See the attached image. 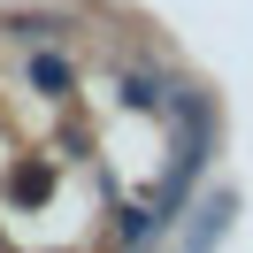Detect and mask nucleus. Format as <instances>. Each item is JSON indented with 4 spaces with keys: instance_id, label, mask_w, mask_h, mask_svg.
<instances>
[{
    "instance_id": "obj_1",
    "label": "nucleus",
    "mask_w": 253,
    "mask_h": 253,
    "mask_svg": "<svg viewBox=\"0 0 253 253\" xmlns=\"http://www.w3.org/2000/svg\"><path fill=\"white\" fill-rule=\"evenodd\" d=\"M230 215H238V200H230V192H215V200L200 207V230L184 238V253H215V238L230 230Z\"/></svg>"
},
{
    "instance_id": "obj_6",
    "label": "nucleus",
    "mask_w": 253,
    "mask_h": 253,
    "mask_svg": "<svg viewBox=\"0 0 253 253\" xmlns=\"http://www.w3.org/2000/svg\"><path fill=\"white\" fill-rule=\"evenodd\" d=\"M115 230H123V253H138V246H154V238H161V215H154V207H123Z\"/></svg>"
},
{
    "instance_id": "obj_3",
    "label": "nucleus",
    "mask_w": 253,
    "mask_h": 253,
    "mask_svg": "<svg viewBox=\"0 0 253 253\" xmlns=\"http://www.w3.org/2000/svg\"><path fill=\"white\" fill-rule=\"evenodd\" d=\"M8 39L16 46H54V39H69L62 16H39V8H23V16H8Z\"/></svg>"
},
{
    "instance_id": "obj_4",
    "label": "nucleus",
    "mask_w": 253,
    "mask_h": 253,
    "mask_svg": "<svg viewBox=\"0 0 253 253\" xmlns=\"http://www.w3.org/2000/svg\"><path fill=\"white\" fill-rule=\"evenodd\" d=\"M161 100H169V84H161L154 69H123V108H138V115H154Z\"/></svg>"
},
{
    "instance_id": "obj_2",
    "label": "nucleus",
    "mask_w": 253,
    "mask_h": 253,
    "mask_svg": "<svg viewBox=\"0 0 253 253\" xmlns=\"http://www.w3.org/2000/svg\"><path fill=\"white\" fill-rule=\"evenodd\" d=\"M23 77H31L39 92H69V84H77V62H69V54H46V46H39L31 62H23Z\"/></svg>"
},
{
    "instance_id": "obj_5",
    "label": "nucleus",
    "mask_w": 253,
    "mask_h": 253,
    "mask_svg": "<svg viewBox=\"0 0 253 253\" xmlns=\"http://www.w3.org/2000/svg\"><path fill=\"white\" fill-rule=\"evenodd\" d=\"M8 192H16L23 207H46V192H54V169H46V161H23V169L8 176Z\"/></svg>"
}]
</instances>
